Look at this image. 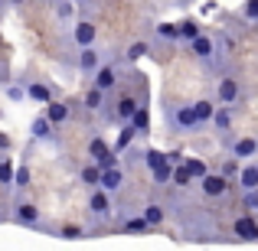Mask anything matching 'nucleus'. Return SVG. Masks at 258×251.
<instances>
[{"instance_id": "1", "label": "nucleus", "mask_w": 258, "mask_h": 251, "mask_svg": "<svg viewBox=\"0 0 258 251\" xmlns=\"http://www.w3.org/2000/svg\"><path fill=\"white\" fill-rule=\"evenodd\" d=\"M170 127H173V131H180V134H196L203 124L196 121L193 105H173V111H170Z\"/></svg>"}, {"instance_id": "2", "label": "nucleus", "mask_w": 258, "mask_h": 251, "mask_svg": "<svg viewBox=\"0 0 258 251\" xmlns=\"http://www.w3.org/2000/svg\"><path fill=\"white\" fill-rule=\"evenodd\" d=\"M88 215L92 219H108L111 215V193L101 186L92 189V196H88Z\"/></svg>"}, {"instance_id": "3", "label": "nucleus", "mask_w": 258, "mask_h": 251, "mask_svg": "<svg viewBox=\"0 0 258 251\" xmlns=\"http://www.w3.org/2000/svg\"><path fill=\"white\" fill-rule=\"evenodd\" d=\"M242 98V85L235 75H222L219 85H216V101L219 105H235V101Z\"/></svg>"}, {"instance_id": "4", "label": "nucleus", "mask_w": 258, "mask_h": 251, "mask_svg": "<svg viewBox=\"0 0 258 251\" xmlns=\"http://www.w3.org/2000/svg\"><path fill=\"white\" fill-rule=\"evenodd\" d=\"M189 52H193L196 59H203V62L213 65L216 62V39L206 36V33H196V36L189 39Z\"/></svg>"}, {"instance_id": "5", "label": "nucleus", "mask_w": 258, "mask_h": 251, "mask_svg": "<svg viewBox=\"0 0 258 251\" xmlns=\"http://www.w3.org/2000/svg\"><path fill=\"white\" fill-rule=\"evenodd\" d=\"M200 189H203V196H209V199H219V196H226L229 180L222 173H203L200 176Z\"/></svg>"}, {"instance_id": "6", "label": "nucleus", "mask_w": 258, "mask_h": 251, "mask_svg": "<svg viewBox=\"0 0 258 251\" xmlns=\"http://www.w3.org/2000/svg\"><path fill=\"white\" fill-rule=\"evenodd\" d=\"M95 39H98V26H95L92 20H76V26H72V43L82 49V46H95Z\"/></svg>"}, {"instance_id": "7", "label": "nucleus", "mask_w": 258, "mask_h": 251, "mask_svg": "<svg viewBox=\"0 0 258 251\" xmlns=\"http://www.w3.org/2000/svg\"><path fill=\"white\" fill-rule=\"evenodd\" d=\"M232 232H235V238H242V241H258V219L252 212L239 215V219L232 222Z\"/></svg>"}, {"instance_id": "8", "label": "nucleus", "mask_w": 258, "mask_h": 251, "mask_svg": "<svg viewBox=\"0 0 258 251\" xmlns=\"http://www.w3.org/2000/svg\"><path fill=\"white\" fill-rule=\"evenodd\" d=\"M92 85L101 88V92H114V85H118V69L114 65H98V69L92 72Z\"/></svg>"}, {"instance_id": "9", "label": "nucleus", "mask_w": 258, "mask_h": 251, "mask_svg": "<svg viewBox=\"0 0 258 251\" xmlns=\"http://www.w3.org/2000/svg\"><path fill=\"white\" fill-rule=\"evenodd\" d=\"M43 118L49 121V124H56V127H62L66 121L72 118V111H69V105L66 101H59V98H52V101H46V111H43Z\"/></svg>"}, {"instance_id": "10", "label": "nucleus", "mask_w": 258, "mask_h": 251, "mask_svg": "<svg viewBox=\"0 0 258 251\" xmlns=\"http://www.w3.org/2000/svg\"><path fill=\"white\" fill-rule=\"evenodd\" d=\"M39 209L33 206V202H17V209H13V222H20V225H26V228H36L39 225Z\"/></svg>"}, {"instance_id": "11", "label": "nucleus", "mask_w": 258, "mask_h": 251, "mask_svg": "<svg viewBox=\"0 0 258 251\" xmlns=\"http://www.w3.org/2000/svg\"><path fill=\"white\" fill-rule=\"evenodd\" d=\"M124 170H121L118 163H114V166H105V170H101V180H98V186L101 189H108V193H114V189H121V186H124Z\"/></svg>"}, {"instance_id": "12", "label": "nucleus", "mask_w": 258, "mask_h": 251, "mask_svg": "<svg viewBox=\"0 0 258 251\" xmlns=\"http://www.w3.org/2000/svg\"><path fill=\"white\" fill-rule=\"evenodd\" d=\"M232 121H235L232 105H219V108L213 111V118H209V124H213L219 134H226V131H232Z\"/></svg>"}, {"instance_id": "13", "label": "nucleus", "mask_w": 258, "mask_h": 251, "mask_svg": "<svg viewBox=\"0 0 258 251\" xmlns=\"http://www.w3.org/2000/svg\"><path fill=\"white\" fill-rule=\"evenodd\" d=\"M134 140H138V127H134L131 121H124V124H121V131H118V140H114L111 150H114V153H124V150H131Z\"/></svg>"}, {"instance_id": "14", "label": "nucleus", "mask_w": 258, "mask_h": 251, "mask_svg": "<svg viewBox=\"0 0 258 251\" xmlns=\"http://www.w3.org/2000/svg\"><path fill=\"white\" fill-rule=\"evenodd\" d=\"M98 65H101V59H98V52H95V46H82V49H79V72H82V75H92Z\"/></svg>"}, {"instance_id": "15", "label": "nucleus", "mask_w": 258, "mask_h": 251, "mask_svg": "<svg viewBox=\"0 0 258 251\" xmlns=\"http://www.w3.org/2000/svg\"><path fill=\"white\" fill-rule=\"evenodd\" d=\"M138 98H134V95H121L118 101H114V118L121 121V124H124V121H131V114L138 111Z\"/></svg>"}, {"instance_id": "16", "label": "nucleus", "mask_w": 258, "mask_h": 251, "mask_svg": "<svg viewBox=\"0 0 258 251\" xmlns=\"http://www.w3.org/2000/svg\"><path fill=\"white\" fill-rule=\"evenodd\" d=\"M26 98L36 101V105H46V101L56 98V92H52L49 85H43V82H26Z\"/></svg>"}, {"instance_id": "17", "label": "nucleus", "mask_w": 258, "mask_h": 251, "mask_svg": "<svg viewBox=\"0 0 258 251\" xmlns=\"http://www.w3.org/2000/svg\"><path fill=\"white\" fill-rule=\"evenodd\" d=\"M229 150H232L235 160H248V157H255V153H258V140L255 137H239Z\"/></svg>"}, {"instance_id": "18", "label": "nucleus", "mask_w": 258, "mask_h": 251, "mask_svg": "<svg viewBox=\"0 0 258 251\" xmlns=\"http://www.w3.org/2000/svg\"><path fill=\"white\" fill-rule=\"evenodd\" d=\"M30 131H33V137H36V140H52V144H56V124H49L46 118H36Z\"/></svg>"}, {"instance_id": "19", "label": "nucleus", "mask_w": 258, "mask_h": 251, "mask_svg": "<svg viewBox=\"0 0 258 251\" xmlns=\"http://www.w3.org/2000/svg\"><path fill=\"white\" fill-rule=\"evenodd\" d=\"M154 173V183H157V186H167V183H170V176H173V163L170 160H160V163H154V166H147Z\"/></svg>"}, {"instance_id": "20", "label": "nucleus", "mask_w": 258, "mask_h": 251, "mask_svg": "<svg viewBox=\"0 0 258 251\" xmlns=\"http://www.w3.org/2000/svg\"><path fill=\"white\" fill-rule=\"evenodd\" d=\"M79 180H82L88 189H95V186H98V180H101V166L95 163V160H88V163L82 166V173H79Z\"/></svg>"}, {"instance_id": "21", "label": "nucleus", "mask_w": 258, "mask_h": 251, "mask_svg": "<svg viewBox=\"0 0 258 251\" xmlns=\"http://www.w3.org/2000/svg\"><path fill=\"white\" fill-rule=\"evenodd\" d=\"M213 111H216V101H209V98H200L193 105V114H196V121H200V124H209Z\"/></svg>"}, {"instance_id": "22", "label": "nucleus", "mask_w": 258, "mask_h": 251, "mask_svg": "<svg viewBox=\"0 0 258 251\" xmlns=\"http://www.w3.org/2000/svg\"><path fill=\"white\" fill-rule=\"evenodd\" d=\"M124 232L127 235H147V232H151V225H147L144 215H127V219H124Z\"/></svg>"}, {"instance_id": "23", "label": "nucleus", "mask_w": 258, "mask_h": 251, "mask_svg": "<svg viewBox=\"0 0 258 251\" xmlns=\"http://www.w3.org/2000/svg\"><path fill=\"white\" fill-rule=\"evenodd\" d=\"M239 186L242 189H258V166L252 163V166H245V170H239Z\"/></svg>"}, {"instance_id": "24", "label": "nucleus", "mask_w": 258, "mask_h": 251, "mask_svg": "<svg viewBox=\"0 0 258 251\" xmlns=\"http://www.w3.org/2000/svg\"><path fill=\"white\" fill-rule=\"evenodd\" d=\"M200 33V26H196V20H183V23H176V43H189V39Z\"/></svg>"}, {"instance_id": "25", "label": "nucleus", "mask_w": 258, "mask_h": 251, "mask_svg": "<svg viewBox=\"0 0 258 251\" xmlns=\"http://www.w3.org/2000/svg\"><path fill=\"white\" fill-rule=\"evenodd\" d=\"M141 215L147 219V225H151V228H157L160 222H164V209H160L157 202H147V206H144V212H141Z\"/></svg>"}, {"instance_id": "26", "label": "nucleus", "mask_w": 258, "mask_h": 251, "mask_svg": "<svg viewBox=\"0 0 258 251\" xmlns=\"http://www.w3.org/2000/svg\"><path fill=\"white\" fill-rule=\"evenodd\" d=\"M170 183H176L180 189H186L189 183H193V173H189L183 163H173V176H170Z\"/></svg>"}, {"instance_id": "27", "label": "nucleus", "mask_w": 258, "mask_h": 251, "mask_svg": "<svg viewBox=\"0 0 258 251\" xmlns=\"http://www.w3.org/2000/svg\"><path fill=\"white\" fill-rule=\"evenodd\" d=\"M101 105H105V92L101 88H88V95H85V108L88 111H101Z\"/></svg>"}, {"instance_id": "28", "label": "nucleus", "mask_w": 258, "mask_h": 251, "mask_svg": "<svg viewBox=\"0 0 258 251\" xmlns=\"http://www.w3.org/2000/svg\"><path fill=\"white\" fill-rule=\"evenodd\" d=\"M108 150H111V147H108V144H105L101 137H95L92 144H88V160H101V157H105Z\"/></svg>"}, {"instance_id": "29", "label": "nucleus", "mask_w": 258, "mask_h": 251, "mask_svg": "<svg viewBox=\"0 0 258 251\" xmlns=\"http://www.w3.org/2000/svg\"><path fill=\"white\" fill-rule=\"evenodd\" d=\"M141 56H147V43H144V39H138V43H131V49L124 52V59H127V62H138Z\"/></svg>"}, {"instance_id": "30", "label": "nucleus", "mask_w": 258, "mask_h": 251, "mask_svg": "<svg viewBox=\"0 0 258 251\" xmlns=\"http://www.w3.org/2000/svg\"><path fill=\"white\" fill-rule=\"evenodd\" d=\"M180 163H183V166H186V170H189V173H193V180H200V176H203V173H209V170H206V163H203V160H189V157H183V160H180Z\"/></svg>"}, {"instance_id": "31", "label": "nucleus", "mask_w": 258, "mask_h": 251, "mask_svg": "<svg viewBox=\"0 0 258 251\" xmlns=\"http://www.w3.org/2000/svg\"><path fill=\"white\" fill-rule=\"evenodd\" d=\"M242 209L245 212H258V189H242Z\"/></svg>"}, {"instance_id": "32", "label": "nucleus", "mask_w": 258, "mask_h": 251, "mask_svg": "<svg viewBox=\"0 0 258 251\" xmlns=\"http://www.w3.org/2000/svg\"><path fill=\"white\" fill-rule=\"evenodd\" d=\"M13 166L10 160H0V186H13Z\"/></svg>"}, {"instance_id": "33", "label": "nucleus", "mask_w": 258, "mask_h": 251, "mask_svg": "<svg viewBox=\"0 0 258 251\" xmlns=\"http://www.w3.org/2000/svg\"><path fill=\"white\" fill-rule=\"evenodd\" d=\"M147 121H151V118H147V108H138V111L131 114V124L138 127V134H144V131H147Z\"/></svg>"}, {"instance_id": "34", "label": "nucleus", "mask_w": 258, "mask_h": 251, "mask_svg": "<svg viewBox=\"0 0 258 251\" xmlns=\"http://www.w3.org/2000/svg\"><path fill=\"white\" fill-rule=\"evenodd\" d=\"M13 186H17V189H26V186H30V170H26V166H17V170H13Z\"/></svg>"}, {"instance_id": "35", "label": "nucleus", "mask_w": 258, "mask_h": 251, "mask_svg": "<svg viewBox=\"0 0 258 251\" xmlns=\"http://www.w3.org/2000/svg\"><path fill=\"white\" fill-rule=\"evenodd\" d=\"M4 95H7L10 101H23V98H26V85H23V82H20V85H7Z\"/></svg>"}, {"instance_id": "36", "label": "nucleus", "mask_w": 258, "mask_h": 251, "mask_svg": "<svg viewBox=\"0 0 258 251\" xmlns=\"http://www.w3.org/2000/svg\"><path fill=\"white\" fill-rule=\"evenodd\" d=\"M157 36H160V39H170V43H176V26H173V23H160V26H157Z\"/></svg>"}, {"instance_id": "37", "label": "nucleus", "mask_w": 258, "mask_h": 251, "mask_svg": "<svg viewBox=\"0 0 258 251\" xmlns=\"http://www.w3.org/2000/svg\"><path fill=\"white\" fill-rule=\"evenodd\" d=\"M56 17H59V20H72V17H76V7H72L69 0H62V4L56 7Z\"/></svg>"}, {"instance_id": "38", "label": "nucleus", "mask_w": 258, "mask_h": 251, "mask_svg": "<svg viewBox=\"0 0 258 251\" xmlns=\"http://www.w3.org/2000/svg\"><path fill=\"white\" fill-rule=\"evenodd\" d=\"M59 235H62V238H82V235H85V228H82V225H66Z\"/></svg>"}, {"instance_id": "39", "label": "nucleus", "mask_w": 258, "mask_h": 251, "mask_svg": "<svg viewBox=\"0 0 258 251\" xmlns=\"http://www.w3.org/2000/svg\"><path fill=\"white\" fill-rule=\"evenodd\" d=\"M160 160H164V153H160V150H154V147H151V150H147V153H144V163H147V166H154V163H160Z\"/></svg>"}, {"instance_id": "40", "label": "nucleus", "mask_w": 258, "mask_h": 251, "mask_svg": "<svg viewBox=\"0 0 258 251\" xmlns=\"http://www.w3.org/2000/svg\"><path fill=\"white\" fill-rule=\"evenodd\" d=\"M235 173H239V163H235V157H232V160H226V166H222V176L229 180V176H235Z\"/></svg>"}, {"instance_id": "41", "label": "nucleus", "mask_w": 258, "mask_h": 251, "mask_svg": "<svg viewBox=\"0 0 258 251\" xmlns=\"http://www.w3.org/2000/svg\"><path fill=\"white\" fill-rule=\"evenodd\" d=\"M245 17L258 20V0H245Z\"/></svg>"}, {"instance_id": "42", "label": "nucleus", "mask_w": 258, "mask_h": 251, "mask_svg": "<svg viewBox=\"0 0 258 251\" xmlns=\"http://www.w3.org/2000/svg\"><path fill=\"white\" fill-rule=\"evenodd\" d=\"M7 147H10V137H7V134H0V150H7Z\"/></svg>"}]
</instances>
